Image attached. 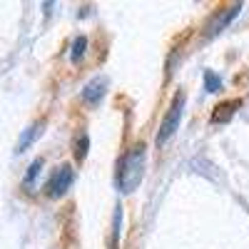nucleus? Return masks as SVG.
Instances as JSON below:
<instances>
[{
  "instance_id": "f257e3e1",
  "label": "nucleus",
  "mask_w": 249,
  "mask_h": 249,
  "mask_svg": "<svg viewBox=\"0 0 249 249\" xmlns=\"http://www.w3.org/2000/svg\"><path fill=\"white\" fill-rule=\"evenodd\" d=\"M144 167H147V147L140 142L124 155V160L120 164V172H117L120 192H124V195L135 192L140 187V182L144 179Z\"/></svg>"
},
{
  "instance_id": "f03ea898",
  "label": "nucleus",
  "mask_w": 249,
  "mask_h": 249,
  "mask_svg": "<svg viewBox=\"0 0 249 249\" xmlns=\"http://www.w3.org/2000/svg\"><path fill=\"white\" fill-rule=\"evenodd\" d=\"M182 112H184V90L175 92V97H172V102H170V110H167V115H164V120H162V124H160V132H157V144H160V147H162L167 140H172V135L177 132L179 120H182Z\"/></svg>"
},
{
  "instance_id": "7ed1b4c3",
  "label": "nucleus",
  "mask_w": 249,
  "mask_h": 249,
  "mask_svg": "<svg viewBox=\"0 0 249 249\" xmlns=\"http://www.w3.org/2000/svg\"><path fill=\"white\" fill-rule=\"evenodd\" d=\"M72 182H75V170L70 167V164H60V167L50 175V179L45 184V192H48V197L57 199V197H62L70 190Z\"/></svg>"
},
{
  "instance_id": "20e7f679",
  "label": "nucleus",
  "mask_w": 249,
  "mask_h": 249,
  "mask_svg": "<svg viewBox=\"0 0 249 249\" xmlns=\"http://www.w3.org/2000/svg\"><path fill=\"white\" fill-rule=\"evenodd\" d=\"M105 88H107V80L105 77H95L90 80L85 90H82V100L88 102V105H97V102L102 100V95H105Z\"/></svg>"
},
{
  "instance_id": "39448f33",
  "label": "nucleus",
  "mask_w": 249,
  "mask_h": 249,
  "mask_svg": "<svg viewBox=\"0 0 249 249\" xmlns=\"http://www.w3.org/2000/svg\"><path fill=\"white\" fill-rule=\"evenodd\" d=\"M242 105L239 100H227V102H219V105L214 107V112H212V122H227L232 115H234V110Z\"/></svg>"
},
{
  "instance_id": "423d86ee",
  "label": "nucleus",
  "mask_w": 249,
  "mask_h": 249,
  "mask_svg": "<svg viewBox=\"0 0 249 249\" xmlns=\"http://www.w3.org/2000/svg\"><path fill=\"white\" fill-rule=\"evenodd\" d=\"M40 132H43V122H33L30 127L23 132V137L18 140V147H15V152H18V155H20V152H25V150L30 147V144L35 142V137H37Z\"/></svg>"
},
{
  "instance_id": "0eeeda50",
  "label": "nucleus",
  "mask_w": 249,
  "mask_h": 249,
  "mask_svg": "<svg viewBox=\"0 0 249 249\" xmlns=\"http://www.w3.org/2000/svg\"><path fill=\"white\" fill-rule=\"evenodd\" d=\"M239 8H242V5L237 3V5H232V8H230V10H227V13H219V15L214 18V23L210 25V35H217V33H219V30H222V28H224L227 23H230V20H232V18H237V13H239Z\"/></svg>"
},
{
  "instance_id": "6e6552de",
  "label": "nucleus",
  "mask_w": 249,
  "mask_h": 249,
  "mask_svg": "<svg viewBox=\"0 0 249 249\" xmlns=\"http://www.w3.org/2000/svg\"><path fill=\"white\" fill-rule=\"evenodd\" d=\"M40 170H43V160H33L30 162V167H28V175H25V179H23V187H28V190H30V187L35 184V179H37V175H40Z\"/></svg>"
},
{
  "instance_id": "1a4fd4ad",
  "label": "nucleus",
  "mask_w": 249,
  "mask_h": 249,
  "mask_svg": "<svg viewBox=\"0 0 249 249\" xmlns=\"http://www.w3.org/2000/svg\"><path fill=\"white\" fill-rule=\"evenodd\" d=\"M85 50H88V37H85V35L75 37V43H72V53H70L72 62H80V57L85 55Z\"/></svg>"
},
{
  "instance_id": "9d476101",
  "label": "nucleus",
  "mask_w": 249,
  "mask_h": 249,
  "mask_svg": "<svg viewBox=\"0 0 249 249\" xmlns=\"http://www.w3.org/2000/svg\"><path fill=\"white\" fill-rule=\"evenodd\" d=\"M88 144H90L88 135H80V137H77V144H75V157H77V162L85 160V155H88Z\"/></svg>"
},
{
  "instance_id": "9b49d317",
  "label": "nucleus",
  "mask_w": 249,
  "mask_h": 249,
  "mask_svg": "<svg viewBox=\"0 0 249 249\" xmlns=\"http://www.w3.org/2000/svg\"><path fill=\"white\" fill-rule=\"evenodd\" d=\"M204 88L210 90V92H217L222 88V80L214 75V72H204Z\"/></svg>"
}]
</instances>
